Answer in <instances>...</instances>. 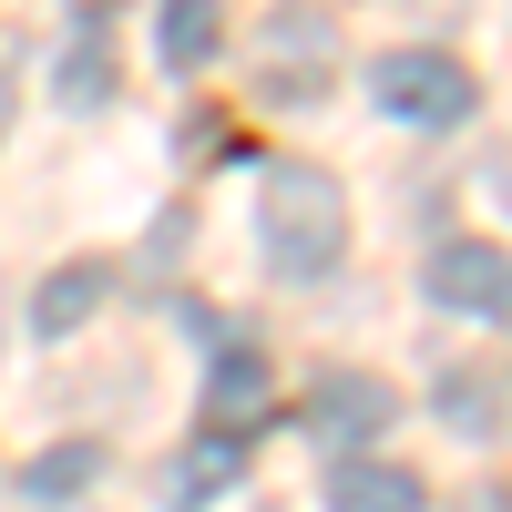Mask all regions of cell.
I'll list each match as a JSON object with an SVG mask.
<instances>
[{
    "instance_id": "cell-1",
    "label": "cell",
    "mask_w": 512,
    "mask_h": 512,
    "mask_svg": "<svg viewBox=\"0 0 512 512\" xmlns=\"http://www.w3.org/2000/svg\"><path fill=\"white\" fill-rule=\"evenodd\" d=\"M256 236H267L277 277H328L338 246H349V195H338L328 164H267L256 185Z\"/></svg>"
},
{
    "instance_id": "cell-2",
    "label": "cell",
    "mask_w": 512,
    "mask_h": 512,
    "mask_svg": "<svg viewBox=\"0 0 512 512\" xmlns=\"http://www.w3.org/2000/svg\"><path fill=\"white\" fill-rule=\"evenodd\" d=\"M379 103H390L400 123H420V134H451L482 93H472V72H461L451 52H390L379 62Z\"/></svg>"
},
{
    "instance_id": "cell-3",
    "label": "cell",
    "mask_w": 512,
    "mask_h": 512,
    "mask_svg": "<svg viewBox=\"0 0 512 512\" xmlns=\"http://www.w3.org/2000/svg\"><path fill=\"white\" fill-rule=\"evenodd\" d=\"M420 287H431L451 318H502L512 308V256L492 236H441L431 267H420Z\"/></svg>"
},
{
    "instance_id": "cell-4",
    "label": "cell",
    "mask_w": 512,
    "mask_h": 512,
    "mask_svg": "<svg viewBox=\"0 0 512 512\" xmlns=\"http://www.w3.org/2000/svg\"><path fill=\"white\" fill-rule=\"evenodd\" d=\"M308 420H318V441H379V431L400 420V400L379 390V379H328Z\"/></svg>"
},
{
    "instance_id": "cell-5",
    "label": "cell",
    "mask_w": 512,
    "mask_h": 512,
    "mask_svg": "<svg viewBox=\"0 0 512 512\" xmlns=\"http://www.w3.org/2000/svg\"><path fill=\"white\" fill-rule=\"evenodd\" d=\"M216 41H226V11H216V0H164L154 52L175 62V72H205V62H216Z\"/></svg>"
},
{
    "instance_id": "cell-6",
    "label": "cell",
    "mask_w": 512,
    "mask_h": 512,
    "mask_svg": "<svg viewBox=\"0 0 512 512\" xmlns=\"http://www.w3.org/2000/svg\"><path fill=\"white\" fill-rule=\"evenodd\" d=\"M93 308H103V267L82 256V267H52V277H41V297H31V328H41V338H72Z\"/></svg>"
},
{
    "instance_id": "cell-7",
    "label": "cell",
    "mask_w": 512,
    "mask_h": 512,
    "mask_svg": "<svg viewBox=\"0 0 512 512\" xmlns=\"http://www.w3.org/2000/svg\"><path fill=\"white\" fill-rule=\"evenodd\" d=\"M236 472H246V441H236V431H205V441L175 461V512H205Z\"/></svg>"
},
{
    "instance_id": "cell-8",
    "label": "cell",
    "mask_w": 512,
    "mask_h": 512,
    "mask_svg": "<svg viewBox=\"0 0 512 512\" xmlns=\"http://www.w3.org/2000/svg\"><path fill=\"white\" fill-rule=\"evenodd\" d=\"M328 512H420V482L379 472V461H349V472L328 482Z\"/></svg>"
},
{
    "instance_id": "cell-9",
    "label": "cell",
    "mask_w": 512,
    "mask_h": 512,
    "mask_svg": "<svg viewBox=\"0 0 512 512\" xmlns=\"http://www.w3.org/2000/svg\"><path fill=\"white\" fill-rule=\"evenodd\" d=\"M256 400H267V359H256V349H226V359H216V420L236 431V420H256Z\"/></svg>"
},
{
    "instance_id": "cell-10",
    "label": "cell",
    "mask_w": 512,
    "mask_h": 512,
    "mask_svg": "<svg viewBox=\"0 0 512 512\" xmlns=\"http://www.w3.org/2000/svg\"><path fill=\"white\" fill-rule=\"evenodd\" d=\"M93 472H103V461H93V441H82V451H41V461H31V492H41V502H72Z\"/></svg>"
},
{
    "instance_id": "cell-11",
    "label": "cell",
    "mask_w": 512,
    "mask_h": 512,
    "mask_svg": "<svg viewBox=\"0 0 512 512\" xmlns=\"http://www.w3.org/2000/svg\"><path fill=\"white\" fill-rule=\"evenodd\" d=\"M103 93H113V62H103V52H93V41H82V52H72V62H62V103H72V113H82V103H103Z\"/></svg>"
},
{
    "instance_id": "cell-12",
    "label": "cell",
    "mask_w": 512,
    "mask_h": 512,
    "mask_svg": "<svg viewBox=\"0 0 512 512\" xmlns=\"http://www.w3.org/2000/svg\"><path fill=\"white\" fill-rule=\"evenodd\" d=\"M82 11H113V0H82Z\"/></svg>"
}]
</instances>
